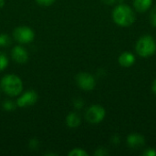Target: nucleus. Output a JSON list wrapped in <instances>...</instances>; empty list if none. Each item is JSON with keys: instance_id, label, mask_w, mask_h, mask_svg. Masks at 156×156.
<instances>
[{"instance_id": "1", "label": "nucleus", "mask_w": 156, "mask_h": 156, "mask_svg": "<svg viewBox=\"0 0 156 156\" xmlns=\"http://www.w3.org/2000/svg\"><path fill=\"white\" fill-rule=\"evenodd\" d=\"M112 19L118 26L127 27L134 23L136 16L132 7L124 4H119L112 11Z\"/></svg>"}, {"instance_id": "2", "label": "nucleus", "mask_w": 156, "mask_h": 156, "mask_svg": "<svg viewBox=\"0 0 156 156\" xmlns=\"http://www.w3.org/2000/svg\"><path fill=\"white\" fill-rule=\"evenodd\" d=\"M137 54L143 58H148L153 56L156 51V42L154 38L150 35H144L141 37L135 46Z\"/></svg>"}, {"instance_id": "3", "label": "nucleus", "mask_w": 156, "mask_h": 156, "mask_svg": "<svg viewBox=\"0 0 156 156\" xmlns=\"http://www.w3.org/2000/svg\"><path fill=\"white\" fill-rule=\"evenodd\" d=\"M1 87L5 93L8 94L9 96H16L21 93L23 85L21 80L13 74L6 75L2 79Z\"/></svg>"}, {"instance_id": "4", "label": "nucleus", "mask_w": 156, "mask_h": 156, "mask_svg": "<svg viewBox=\"0 0 156 156\" xmlns=\"http://www.w3.org/2000/svg\"><path fill=\"white\" fill-rule=\"evenodd\" d=\"M106 115V112L104 108L101 105H92L86 112V120L90 123H99L103 121Z\"/></svg>"}, {"instance_id": "5", "label": "nucleus", "mask_w": 156, "mask_h": 156, "mask_svg": "<svg viewBox=\"0 0 156 156\" xmlns=\"http://www.w3.org/2000/svg\"><path fill=\"white\" fill-rule=\"evenodd\" d=\"M35 37L34 31L27 27H19L14 30V37L16 41L27 44L33 41Z\"/></svg>"}, {"instance_id": "6", "label": "nucleus", "mask_w": 156, "mask_h": 156, "mask_svg": "<svg viewBox=\"0 0 156 156\" xmlns=\"http://www.w3.org/2000/svg\"><path fill=\"white\" fill-rule=\"evenodd\" d=\"M76 81L78 86L84 90H91L96 85L95 78L91 74L87 72L79 73L76 77Z\"/></svg>"}, {"instance_id": "7", "label": "nucleus", "mask_w": 156, "mask_h": 156, "mask_svg": "<svg viewBox=\"0 0 156 156\" xmlns=\"http://www.w3.org/2000/svg\"><path fill=\"white\" fill-rule=\"evenodd\" d=\"M37 101V94L34 90H28L25 92L20 98L17 99V105L19 107H29L33 105L36 101Z\"/></svg>"}, {"instance_id": "8", "label": "nucleus", "mask_w": 156, "mask_h": 156, "mask_svg": "<svg viewBox=\"0 0 156 156\" xmlns=\"http://www.w3.org/2000/svg\"><path fill=\"white\" fill-rule=\"evenodd\" d=\"M145 144L144 137L140 133H131L127 137V144L133 150L141 149Z\"/></svg>"}, {"instance_id": "9", "label": "nucleus", "mask_w": 156, "mask_h": 156, "mask_svg": "<svg viewBox=\"0 0 156 156\" xmlns=\"http://www.w3.org/2000/svg\"><path fill=\"white\" fill-rule=\"evenodd\" d=\"M12 58L16 62L23 64L27 62L28 58V54L24 48L16 46L12 49Z\"/></svg>"}, {"instance_id": "10", "label": "nucleus", "mask_w": 156, "mask_h": 156, "mask_svg": "<svg viewBox=\"0 0 156 156\" xmlns=\"http://www.w3.org/2000/svg\"><path fill=\"white\" fill-rule=\"evenodd\" d=\"M118 61H119V64L121 66L128 68V67H131V66H133L134 64L135 56L132 52L124 51L120 55V57L118 58Z\"/></svg>"}, {"instance_id": "11", "label": "nucleus", "mask_w": 156, "mask_h": 156, "mask_svg": "<svg viewBox=\"0 0 156 156\" xmlns=\"http://www.w3.org/2000/svg\"><path fill=\"white\" fill-rule=\"evenodd\" d=\"M153 0H133V6L138 12H146L152 5Z\"/></svg>"}, {"instance_id": "12", "label": "nucleus", "mask_w": 156, "mask_h": 156, "mask_svg": "<svg viewBox=\"0 0 156 156\" xmlns=\"http://www.w3.org/2000/svg\"><path fill=\"white\" fill-rule=\"evenodd\" d=\"M67 124L70 128H77L80 124V116L75 113L71 112L68 115L67 117Z\"/></svg>"}, {"instance_id": "13", "label": "nucleus", "mask_w": 156, "mask_h": 156, "mask_svg": "<svg viewBox=\"0 0 156 156\" xmlns=\"http://www.w3.org/2000/svg\"><path fill=\"white\" fill-rule=\"evenodd\" d=\"M11 44V39L7 35L1 34L0 35V46L1 47H6Z\"/></svg>"}, {"instance_id": "14", "label": "nucleus", "mask_w": 156, "mask_h": 156, "mask_svg": "<svg viewBox=\"0 0 156 156\" xmlns=\"http://www.w3.org/2000/svg\"><path fill=\"white\" fill-rule=\"evenodd\" d=\"M69 156H88V154L83 150V149H80V148H76L73 149L71 152L69 153Z\"/></svg>"}, {"instance_id": "15", "label": "nucleus", "mask_w": 156, "mask_h": 156, "mask_svg": "<svg viewBox=\"0 0 156 156\" xmlns=\"http://www.w3.org/2000/svg\"><path fill=\"white\" fill-rule=\"evenodd\" d=\"M7 65H8V60L6 56L4 53L0 52V70L5 69Z\"/></svg>"}, {"instance_id": "16", "label": "nucleus", "mask_w": 156, "mask_h": 156, "mask_svg": "<svg viewBox=\"0 0 156 156\" xmlns=\"http://www.w3.org/2000/svg\"><path fill=\"white\" fill-rule=\"evenodd\" d=\"M150 22L154 27H156V5L152 9L150 13Z\"/></svg>"}, {"instance_id": "17", "label": "nucleus", "mask_w": 156, "mask_h": 156, "mask_svg": "<svg viewBox=\"0 0 156 156\" xmlns=\"http://www.w3.org/2000/svg\"><path fill=\"white\" fill-rule=\"evenodd\" d=\"M109 154V152H108V150L107 149H105V148H103V147H100V148H98L96 151H95V153H94V155L96 156H106Z\"/></svg>"}, {"instance_id": "18", "label": "nucleus", "mask_w": 156, "mask_h": 156, "mask_svg": "<svg viewBox=\"0 0 156 156\" xmlns=\"http://www.w3.org/2000/svg\"><path fill=\"white\" fill-rule=\"evenodd\" d=\"M3 107L6 111H12L15 109V104H14V102H12L10 101H6L3 103Z\"/></svg>"}, {"instance_id": "19", "label": "nucleus", "mask_w": 156, "mask_h": 156, "mask_svg": "<svg viewBox=\"0 0 156 156\" xmlns=\"http://www.w3.org/2000/svg\"><path fill=\"white\" fill-rule=\"evenodd\" d=\"M144 156H156V150L154 148H147L143 153Z\"/></svg>"}, {"instance_id": "20", "label": "nucleus", "mask_w": 156, "mask_h": 156, "mask_svg": "<svg viewBox=\"0 0 156 156\" xmlns=\"http://www.w3.org/2000/svg\"><path fill=\"white\" fill-rule=\"evenodd\" d=\"M84 105V101L80 99V98H78L74 101V106L75 108L77 109H81Z\"/></svg>"}, {"instance_id": "21", "label": "nucleus", "mask_w": 156, "mask_h": 156, "mask_svg": "<svg viewBox=\"0 0 156 156\" xmlns=\"http://www.w3.org/2000/svg\"><path fill=\"white\" fill-rule=\"evenodd\" d=\"M36 1H37L39 5L47 6V5H52V4L54 3V1H55V0H36Z\"/></svg>"}, {"instance_id": "22", "label": "nucleus", "mask_w": 156, "mask_h": 156, "mask_svg": "<svg viewBox=\"0 0 156 156\" xmlns=\"http://www.w3.org/2000/svg\"><path fill=\"white\" fill-rule=\"evenodd\" d=\"M111 141H112V144L118 145V144L121 143V138H120V136H119L118 134H114V135L112 137Z\"/></svg>"}, {"instance_id": "23", "label": "nucleus", "mask_w": 156, "mask_h": 156, "mask_svg": "<svg viewBox=\"0 0 156 156\" xmlns=\"http://www.w3.org/2000/svg\"><path fill=\"white\" fill-rule=\"evenodd\" d=\"M101 2L105 5H112L116 3H118V0H101Z\"/></svg>"}, {"instance_id": "24", "label": "nucleus", "mask_w": 156, "mask_h": 156, "mask_svg": "<svg viewBox=\"0 0 156 156\" xmlns=\"http://www.w3.org/2000/svg\"><path fill=\"white\" fill-rule=\"evenodd\" d=\"M152 89H153V91H154V92L156 94V80L154 81V83H153V87H152Z\"/></svg>"}, {"instance_id": "25", "label": "nucleus", "mask_w": 156, "mask_h": 156, "mask_svg": "<svg viewBox=\"0 0 156 156\" xmlns=\"http://www.w3.org/2000/svg\"><path fill=\"white\" fill-rule=\"evenodd\" d=\"M5 5V1L4 0H0V7H2Z\"/></svg>"}]
</instances>
